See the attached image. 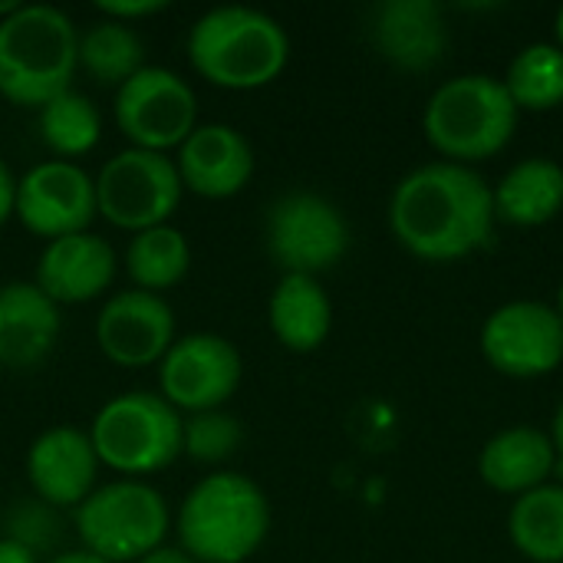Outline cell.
I'll use <instances>...</instances> for the list:
<instances>
[{"label": "cell", "mask_w": 563, "mask_h": 563, "mask_svg": "<svg viewBox=\"0 0 563 563\" xmlns=\"http://www.w3.org/2000/svg\"><path fill=\"white\" fill-rule=\"evenodd\" d=\"M96 10L106 20H119V23L135 26L139 20H148L155 13H162L165 0H102V3H96Z\"/></svg>", "instance_id": "30"}, {"label": "cell", "mask_w": 563, "mask_h": 563, "mask_svg": "<svg viewBox=\"0 0 563 563\" xmlns=\"http://www.w3.org/2000/svg\"><path fill=\"white\" fill-rule=\"evenodd\" d=\"M554 310H558V317H561V323H563V284H561V290H558V303H554Z\"/></svg>", "instance_id": "38"}, {"label": "cell", "mask_w": 563, "mask_h": 563, "mask_svg": "<svg viewBox=\"0 0 563 563\" xmlns=\"http://www.w3.org/2000/svg\"><path fill=\"white\" fill-rule=\"evenodd\" d=\"M79 69V26L53 3H20L0 20V99L43 109L73 89Z\"/></svg>", "instance_id": "3"}, {"label": "cell", "mask_w": 563, "mask_h": 563, "mask_svg": "<svg viewBox=\"0 0 563 563\" xmlns=\"http://www.w3.org/2000/svg\"><path fill=\"white\" fill-rule=\"evenodd\" d=\"M244 442L241 419L211 409V412H195L185 419V435H181V455H188L198 465H221L228 462Z\"/></svg>", "instance_id": "28"}, {"label": "cell", "mask_w": 563, "mask_h": 563, "mask_svg": "<svg viewBox=\"0 0 563 563\" xmlns=\"http://www.w3.org/2000/svg\"><path fill=\"white\" fill-rule=\"evenodd\" d=\"M119 261L106 238L82 231L46 241L36 261L33 284L56 303H89L102 297L115 280Z\"/></svg>", "instance_id": "18"}, {"label": "cell", "mask_w": 563, "mask_h": 563, "mask_svg": "<svg viewBox=\"0 0 563 563\" xmlns=\"http://www.w3.org/2000/svg\"><path fill=\"white\" fill-rule=\"evenodd\" d=\"M96 214V178L76 162L49 158L16 178L13 218L43 241L82 234Z\"/></svg>", "instance_id": "13"}, {"label": "cell", "mask_w": 563, "mask_h": 563, "mask_svg": "<svg viewBox=\"0 0 563 563\" xmlns=\"http://www.w3.org/2000/svg\"><path fill=\"white\" fill-rule=\"evenodd\" d=\"M554 33H558V46L563 49V7L558 10V16H554Z\"/></svg>", "instance_id": "36"}, {"label": "cell", "mask_w": 563, "mask_h": 563, "mask_svg": "<svg viewBox=\"0 0 563 563\" xmlns=\"http://www.w3.org/2000/svg\"><path fill=\"white\" fill-rule=\"evenodd\" d=\"M40 139L43 145L59 155L63 162H73L86 152H92L102 139V112L99 106L76 92V89H66L59 92L56 99H49L43 109H40Z\"/></svg>", "instance_id": "27"}, {"label": "cell", "mask_w": 563, "mask_h": 563, "mask_svg": "<svg viewBox=\"0 0 563 563\" xmlns=\"http://www.w3.org/2000/svg\"><path fill=\"white\" fill-rule=\"evenodd\" d=\"M518 106L505 82L488 73H465L445 79L426 102L422 132L442 162L475 165L498 155L518 129Z\"/></svg>", "instance_id": "5"}, {"label": "cell", "mask_w": 563, "mask_h": 563, "mask_svg": "<svg viewBox=\"0 0 563 563\" xmlns=\"http://www.w3.org/2000/svg\"><path fill=\"white\" fill-rule=\"evenodd\" d=\"M46 563H106V561H99L96 554H89V551H63V554H56L53 561H46Z\"/></svg>", "instance_id": "35"}, {"label": "cell", "mask_w": 563, "mask_h": 563, "mask_svg": "<svg viewBox=\"0 0 563 563\" xmlns=\"http://www.w3.org/2000/svg\"><path fill=\"white\" fill-rule=\"evenodd\" d=\"M551 442H554V452H558V468H563V402L554 412V426H551Z\"/></svg>", "instance_id": "34"}, {"label": "cell", "mask_w": 563, "mask_h": 563, "mask_svg": "<svg viewBox=\"0 0 563 563\" xmlns=\"http://www.w3.org/2000/svg\"><path fill=\"white\" fill-rule=\"evenodd\" d=\"M188 267H191V247L175 224L139 231L125 247V274L132 287L145 294L162 297L165 290L178 287L188 277Z\"/></svg>", "instance_id": "23"}, {"label": "cell", "mask_w": 563, "mask_h": 563, "mask_svg": "<svg viewBox=\"0 0 563 563\" xmlns=\"http://www.w3.org/2000/svg\"><path fill=\"white\" fill-rule=\"evenodd\" d=\"M185 416L158 393H119L92 419L89 439L99 465L122 478H145L181 455Z\"/></svg>", "instance_id": "6"}, {"label": "cell", "mask_w": 563, "mask_h": 563, "mask_svg": "<svg viewBox=\"0 0 563 563\" xmlns=\"http://www.w3.org/2000/svg\"><path fill=\"white\" fill-rule=\"evenodd\" d=\"M264 244L284 274L320 277L346 257L350 221L317 191H287L267 208Z\"/></svg>", "instance_id": "9"}, {"label": "cell", "mask_w": 563, "mask_h": 563, "mask_svg": "<svg viewBox=\"0 0 563 563\" xmlns=\"http://www.w3.org/2000/svg\"><path fill=\"white\" fill-rule=\"evenodd\" d=\"M178 548L198 563L251 561L271 534V501L241 472L205 475L175 515Z\"/></svg>", "instance_id": "4"}, {"label": "cell", "mask_w": 563, "mask_h": 563, "mask_svg": "<svg viewBox=\"0 0 563 563\" xmlns=\"http://www.w3.org/2000/svg\"><path fill=\"white\" fill-rule=\"evenodd\" d=\"M508 538L531 563H563V485H541L515 498Z\"/></svg>", "instance_id": "24"}, {"label": "cell", "mask_w": 563, "mask_h": 563, "mask_svg": "<svg viewBox=\"0 0 563 563\" xmlns=\"http://www.w3.org/2000/svg\"><path fill=\"white\" fill-rule=\"evenodd\" d=\"M3 538L23 544L26 551L40 558L63 541V518L56 508L43 505L40 498H20L3 515Z\"/></svg>", "instance_id": "29"}, {"label": "cell", "mask_w": 563, "mask_h": 563, "mask_svg": "<svg viewBox=\"0 0 563 563\" xmlns=\"http://www.w3.org/2000/svg\"><path fill=\"white\" fill-rule=\"evenodd\" d=\"M96 346L99 353L122 369L158 366L172 350L175 336V310L165 297L145 290H119L96 313Z\"/></svg>", "instance_id": "14"}, {"label": "cell", "mask_w": 563, "mask_h": 563, "mask_svg": "<svg viewBox=\"0 0 563 563\" xmlns=\"http://www.w3.org/2000/svg\"><path fill=\"white\" fill-rule=\"evenodd\" d=\"M492 185L468 165L429 162L389 198V231L419 261L452 264L478 254L495 234Z\"/></svg>", "instance_id": "1"}, {"label": "cell", "mask_w": 563, "mask_h": 563, "mask_svg": "<svg viewBox=\"0 0 563 563\" xmlns=\"http://www.w3.org/2000/svg\"><path fill=\"white\" fill-rule=\"evenodd\" d=\"M112 119L129 148L168 155L198 129V99L188 79L175 69L142 66L115 89Z\"/></svg>", "instance_id": "10"}, {"label": "cell", "mask_w": 563, "mask_h": 563, "mask_svg": "<svg viewBox=\"0 0 563 563\" xmlns=\"http://www.w3.org/2000/svg\"><path fill=\"white\" fill-rule=\"evenodd\" d=\"M558 472V452L548 432L534 426H515L492 435L478 452V478L498 492L521 498L541 485H551Z\"/></svg>", "instance_id": "20"}, {"label": "cell", "mask_w": 563, "mask_h": 563, "mask_svg": "<svg viewBox=\"0 0 563 563\" xmlns=\"http://www.w3.org/2000/svg\"><path fill=\"white\" fill-rule=\"evenodd\" d=\"M482 356L511 379H541L563 363V323L541 300H511L482 327Z\"/></svg>", "instance_id": "12"}, {"label": "cell", "mask_w": 563, "mask_h": 563, "mask_svg": "<svg viewBox=\"0 0 563 563\" xmlns=\"http://www.w3.org/2000/svg\"><path fill=\"white\" fill-rule=\"evenodd\" d=\"M185 185L178 178L175 158L145 148H122L96 175V208L99 214L129 234L168 224L178 211Z\"/></svg>", "instance_id": "8"}, {"label": "cell", "mask_w": 563, "mask_h": 563, "mask_svg": "<svg viewBox=\"0 0 563 563\" xmlns=\"http://www.w3.org/2000/svg\"><path fill=\"white\" fill-rule=\"evenodd\" d=\"M99 468L102 465L96 459L89 432L73 426H53L40 432L26 449V482L33 488V498L56 511H76L96 492Z\"/></svg>", "instance_id": "15"}, {"label": "cell", "mask_w": 563, "mask_h": 563, "mask_svg": "<svg viewBox=\"0 0 563 563\" xmlns=\"http://www.w3.org/2000/svg\"><path fill=\"white\" fill-rule=\"evenodd\" d=\"M369 40L396 69L426 73L449 46L445 10L435 0H383L369 13Z\"/></svg>", "instance_id": "17"}, {"label": "cell", "mask_w": 563, "mask_h": 563, "mask_svg": "<svg viewBox=\"0 0 563 563\" xmlns=\"http://www.w3.org/2000/svg\"><path fill=\"white\" fill-rule=\"evenodd\" d=\"M518 112H551L563 106V49L558 43H528L501 76Z\"/></svg>", "instance_id": "26"}, {"label": "cell", "mask_w": 563, "mask_h": 563, "mask_svg": "<svg viewBox=\"0 0 563 563\" xmlns=\"http://www.w3.org/2000/svg\"><path fill=\"white\" fill-rule=\"evenodd\" d=\"M13 201H16V178L10 165L0 158V228L13 218Z\"/></svg>", "instance_id": "31"}, {"label": "cell", "mask_w": 563, "mask_h": 563, "mask_svg": "<svg viewBox=\"0 0 563 563\" xmlns=\"http://www.w3.org/2000/svg\"><path fill=\"white\" fill-rule=\"evenodd\" d=\"M16 7H20L16 0H0V20H3V16H10V13H13Z\"/></svg>", "instance_id": "37"}, {"label": "cell", "mask_w": 563, "mask_h": 563, "mask_svg": "<svg viewBox=\"0 0 563 563\" xmlns=\"http://www.w3.org/2000/svg\"><path fill=\"white\" fill-rule=\"evenodd\" d=\"M142 66H145V43L135 26L99 16L79 33V69L92 82L119 89Z\"/></svg>", "instance_id": "25"}, {"label": "cell", "mask_w": 563, "mask_h": 563, "mask_svg": "<svg viewBox=\"0 0 563 563\" xmlns=\"http://www.w3.org/2000/svg\"><path fill=\"white\" fill-rule=\"evenodd\" d=\"M495 218L515 228H541L563 211V165L534 155L511 165L492 188Z\"/></svg>", "instance_id": "22"}, {"label": "cell", "mask_w": 563, "mask_h": 563, "mask_svg": "<svg viewBox=\"0 0 563 563\" xmlns=\"http://www.w3.org/2000/svg\"><path fill=\"white\" fill-rule=\"evenodd\" d=\"M0 563H40V558L33 551H26L23 544L0 538Z\"/></svg>", "instance_id": "32"}, {"label": "cell", "mask_w": 563, "mask_h": 563, "mask_svg": "<svg viewBox=\"0 0 563 563\" xmlns=\"http://www.w3.org/2000/svg\"><path fill=\"white\" fill-rule=\"evenodd\" d=\"M191 69L231 92L271 86L290 63V36L257 7H211L188 30Z\"/></svg>", "instance_id": "2"}, {"label": "cell", "mask_w": 563, "mask_h": 563, "mask_svg": "<svg viewBox=\"0 0 563 563\" xmlns=\"http://www.w3.org/2000/svg\"><path fill=\"white\" fill-rule=\"evenodd\" d=\"M244 360L228 336L188 333L172 343L158 363V396L181 416L224 409L238 393Z\"/></svg>", "instance_id": "11"}, {"label": "cell", "mask_w": 563, "mask_h": 563, "mask_svg": "<svg viewBox=\"0 0 563 563\" xmlns=\"http://www.w3.org/2000/svg\"><path fill=\"white\" fill-rule=\"evenodd\" d=\"M59 307L33 284L10 280L0 284V366L33 369L40 366L59 340Z\"/></svg>", "instance_id": "19"}, {"label": "cell", "mask_w": 563, "mask_h": 563, "mask_svg": "<svg viewBox=\"0 0 563 563\" xmlns=\"http://www.w3.org/2000/svg\"><path fill=\"white\" fill-rule=\"evenodd\" d=\"M139 563H198V561H191L181 548H158V551H152L148 558H142Z\"/></svg>", "instance_id": "33"}, {"label": "cell", "mask_w": 563, "mask_h": 563, "mask_svg": "<svg viewBox=\"0 0 563 563\" xmlns=\"http://www.w3.org/2000/svg\"><path fill=\"white\" fill-rule=\"evenodd\" d=\"M82 551L106 563H139L165 548L172 511L158 488L142 478H115L73 511Z\"/></svg>", "instance_id": "7"}, {"label": "cell", "mask_w": 563, "mask_h": 563, "mask_svg": "<svg viewBox=\"0 0 563 563\" xmlns=\"http://www.w3.org/2000/svg\"><path fill=\"white\" fill-rule=\"evenodd\" d=\"M175 168L185 191L198 198H234L254 178V148L228 122L198 125L175 152Z\"/></svg>", "instance_id": "16"}, {"label": "cell", "mask_w": 563, "mask_h": 563, "mask_svg": "<svg viewBox=\"0 0 563 563\" xmlns=\"http://www.w3.org/2000/svg\"><path fill=\"white\" fill-rule=\"evenodd\" d=\"M267 323L290 353H313L333 330V303L320 277L284 274L267 303Z\"/></svg>", "instance_id": "21"}]
</instances>
